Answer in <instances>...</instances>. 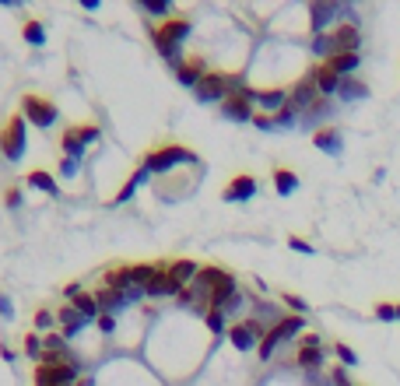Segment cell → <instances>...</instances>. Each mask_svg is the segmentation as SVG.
<instances>
[{
  "label": "cell",
  "mask_w": 400,
  "mask_h": 386,
  "mask_svg": "<svg viewBox=\"0 0 400 386\" xmlns=\"http://www.w3.org/2000/svg\"><path fill=\"white\" fill-rule=\"evenodd\" d=\"M190 35V21L187 18H169V21H162V25H155L151 28V42H155V49L172 64V67H180L183 60H180V42Z\"/></svg>",
  "instance_id": "cell-1"
},
{
  "label": "cell",
  "mask_w": 400,
  "mask_h": 386,
  "mask_svg": "<svg viewBox=\"0 0 400 386\" xmlns=\"http://www.w3.org/2000/svg\"><path fill=\"white\" fill-rule=\"evenodd\" d=\"M194 162H197V155H194V151H187L183 144H165V148L151 151L141 165H144L148 172H169L172 165H194Z\"/></svg>",
  "instance_id": "cell-2"
},
{
  "label": "cell",
  "mask_w": 400,
  "mask_h": 386,
  "mask_svg": "<svg viewBox=\"0 0 400 386\" xmlns=\"http://www.w3.org/2000/svg\"><path fill=\"white\" fill-rule=\"evenodd\" d=\"M299 330H302V316H285V320H278V323L264 334V341H260L257 355L267 362V358L278 351V344H281V341H288V337H292V334H299Z\"/></svg>",
  "instance_id": "cell-3"
},
{
  "label": "cell",
  "mask_w": 400,
  "mask_h": 386,
  "mask_svg": "<svg viewBox=\"0 0 400 386\" xmlns=\"http://www.w3.org/2000/svg\"><path fill=\"white\" fill-rule=\"evenodd\" d=\"M246 85H239V81H232V92L228 98L221 102V116L225 119H232V123H246V119H253V102L246 98Z\"/></svg>",
  "instance_id": "cell-4"
},
{
  "label": "cell",
  "mask_w": 400,
  "mask_h": 386,
  "mask_svg": "<svg viewBox=\"0 0 400 386\" xmlns=\"http://www.w3.org/2000/svg\"><path fill=\"white\" fill-rule=\"evenodd\" d=\"M0 151H4L7 162H21V155H25V116H14L0 130Z\"/></svg>",
  "instance_id": "cell-5"
},
{
  "label": "cell",
  "mask_w": 400,
  "mask_h": 386,
  "mask_svg": "<svg viewBox=\"0 0 400 386\" xmlns=\"http://www.w3.org/2000/svg\"><path fill=\"white\" fill-rule=\"evenodd\" d=\"M78 362H57V365H39L35 386H74L78 383Z\"/></svg>",
  "instance_id": "cell-6"
},
{
  "label": "cell",
  "mask_w": 400,
  "mask_h": 386,
  "mask_svg": "<svg viewBox=\"0 0 400 386\" xmlns=\"http://www.w3.org/2000/svg\"><path fill=\"white\" fill-rule=\"evenodd\" d=\"M21 116L32 119V127H53L57 123V105L49 98H39V95H25L21 98Z\"/></svg>",
  "instance_id": "cell-7"
},
{
  "label": "cell",
  "mask_w": 400,
  "mask_h": 386,
  "mask_svg": "<svg viewBox=\"0 0 400 386\" xmlns=\"http://www.w3.org/2000/svg\"><path fill=\"white\" fill-rule=\"evenodd\" d=\"M228 92H232V78H228V74H221V71H207V78H204L197 88H194L197 102H225Z\"/></svg>",
  "instance_id": "cell-8"
},
{
  "label": "cell",
  "mask_w": 400,
  "mask_h": 386,
  "mask_svg": "<svg viewBox=\"0 0 400 386\" xmlns=\"http://www.w3.org/2000/svg\"><path fill=\"white\" fill-rule=\"evenodd\" d=\"M92 141H99V127H71V130L64 134V141H60V144H64L67 158H74V162H78Z\"/></svg>",
  "instance_id": "cell-9"
},
{
  "label": "cell",
  "mask_w": 400,
  "mask_h": 386,
  "mask_svg": "<svg viewBox=\"0 0 400 386\" xmlns=\"http://www.w3.org/2000/svg\"><path fill=\"white\" fill-rule=\"evenodd\" d=\"M264 327L257 323V320H242V323H235V327H228V341L239 348V351H249V348H260L257 341H264Z\"/></svg>",
  "instance_id": "cell-10"
},
{
  "label": "cell",
  "mask_w": 400,
  "mask_h": 386,
  "mask_svg": "<svg viewBox=\"0 0 400 386\" xmlns=\"http://www.w3.org/2000/svg\"><path fill=\"white\" fill-rule=\"evenodd\" d=\"M316 102H319V92H316V81H312V74H309V78H302L299 85L288 92V105H292V109H299V112H302V109L309 112Z\"/></svg>",
  "instance_id": "cell-11"
},
{
  "label": "cell",
  "mask_w": 400,
  "mask_h": 386,
  "mask_svg": "<svg viewBox=\"0 0 400 386\" xmlns=\"http://www.w3.org/2000/svg\"><path fill=\"white\" fill-rule=\"evenodd\" d=\"M221 197L228 200V204H242V200H253L257 197V180L249 176V172H242V176H235L225 190H221Z\"/></svg>",
  "instance_id": "cell-12"
},
{
  "label": "cell",
  "mask_w": 400,
  "mask_h": 386,
  "mask_svg": "<svg viewBox=\"0 0 400 386\" xmlns=\"http://www.w3.org/2000/svg\"><path fill=\"white\" fill-rule=\"evenodd\" d=\"M330 42H334V53H358L362 35H358L355 25H337V28L330 32Z\"/></svg>",
  "instance_id": "cell-13"
},
{
  "label": "cell",
  "mask_w": 400,
  "mask_h": 386,
  "mask_svg": "<svg viewBox=\"0 0 400 386\" xmlns=\"http://www.w3.org/2000/svg\"><path fill=\"white\" fill-rule=\"evenodd\" d=\"M309 74H312V81H316V92H319V95H337V92H341V81H344V78H341V74H334L327 64L312 67Z\"/></svg>",
  "instance_id": "cell-14"
},
{
  "label": "cell",
  "mask_w": 400,
  "mask_h": 386,
  "mask_svg": "<svg viewBox=\"0 0 400 386\" xmlns=\"http://www.w3.org/2000/svg\"><path fill=\"white\" fill-rule=\"evenodd\" d=\"M176 78H180L187 88H197L200 81L207 78V67H204V60H200V57H190V60H183V64L176 67Z\"/></svg>",
  "instance_id": "cell-15"
},
{
  "label": "cell",
  "mask_w": 400,
  "mask_h": 386,
  "mask_svg": "<svg viewBox=\"0 0 400 386\" xmlns=\"http://www.w3.org/2000/svg\"><path fill=\"white\" fill-rule=\"evenodd\" d=\"M183 288L187 285H180L172 274H169V267H158V274H155V281L148 285V295H183Z\"/></svg>",
  "instance_id": "cell-16"
},
{
  "label": "cell",
  "mask_w": 400,
  "mask_h": 386,
  "mask_svg": "<svg viewBox=\"0 0 400 386\" xmlns=\"http://www.w3.org/2000/svg\"><path fill=\"white\" fill-rule=\"evenodd\" d=\"M105 288L112 291H134L137 285H134V267H112V271H105Z\"/></svg>",
  "instance_id": "cell-17"
},
{
  "label": "cell",
  "mask_w": 400,
  "mask_h": 386,
  "mask_svg": "<svg viewBox=\"0 0 400 386\" xmlns=\"http://www.w3.org/2000/svg\"><path fill=\"white\" fill-rule=\"evenodd\" d=\"M312 144L319 151H327V155H341V130L337 127H323V130L312 134Z\"/></svg>",
  "instance_id": "cell-18"
},
{
  "label": "cell",
  "mask_w": 400,
  "mask_h": 386,
  "mask_svg": "<svg viewBox=\"0 0 400 386\" xmlns=\"http://www.w3.org/2000/svg\"><path fill=\"white\" fill-rule=\"evenodd\" d=\"M246 98L249 102H257V105H264V109H281V105H288V95H285V88H271V92H246Z\"/></svg>",
  "instance_id": "cell-19"
},
{
  "label": "cell",
  "mask_w": 400,
  "mask_h": 386,
  "mask_svg": "<svg viewBox=\"0 0 400 386\" xmlns=\"http://www.w3.org/2000/svg\"><path fill=\"white\" fill-rule=\"evenodd\" d=\"M337 18V4H312L309 7V21H312V35H323L327 21Z\"/></svg>",
  "instance_id": "cell-20"
},
{
  "label": "cell",
  "mask_w": 400,
  "mask_h": 386,
  "mask_svg": "<svg viewBox=\"0 0 400 386\" xmlns=\"http://www.w3.org/2000/svg\"><path fill=\"white\" fill-rule=\"evenodd\" d=\"M327 67H330L334 74H341V78H344V74H351V71H358V67H362V57H358V53H334V57L327 60Z\"/></svg>",
  "instance_id": "cell-21"
},
{
  "label": "cell",
  "mask_w": 400,
  "mask_h": 386,
  "mask_svg": "<svg viewBox=\"0 0 400 386\" xmlns=\"http://www.w3.org/2000/svg\"><path fill=\"white\" fill-rule=\"evenodd\" d=\"M95 298H99V309H102V312H109V316H112V312H119V309L130 302L123 291H112V288H99V291H95Z\"/></svg>",
  "instance_id": "cell-22"
},
{
  "label": "cell",
  "mask_w": 400,
  "mask_h": 386,
  "mask_svg": "<svg viewBox=\"0 0 400 386\" xmlns=\"http://www.w3.org/2000/svg\"><path fill=\"white\" fill-rule=\"evenodd\" d=\"M235 288H239V285H235V278L228 274V278H225V281H221L218 288L211 291L207 305H211V309H225V302H232V298H235Z\"/></svg>",
  "instance_id": "cell-23"
},
{
  "label": "cell",
  "mask_w": 400,
  "mask_h": 386,
  "mask_svg": "<svg viewBox=\"0 0 400 386\" xmlns=\"http://www.w3.org/2000/svg\"><path fill=\"white\" fill-rule=\"evenodd\" d=\"M60 323H64V330H60V334H64V337H74V334H78L88 320H85L74 305H67V309H60Z\"/></svg>",
  "instance_id": "cell-24"
},
{
  "label": "cell",
  "mask_w": 400,
  "mask_h": 386,
  "mask_svg": "<svg viewBox=\"0 0 400 386\" xmlns=\"http://www.w3.org/2000/svg\"><path fill=\"white\" fill-rule=\"evenodd\" d=\"M169 274H172L180 285H194V281H197V274H200V267L194 264V260H176V264L169 267Z\"/></svg>",
  "instance_id": "cell-25"
},
{
  "label": "cell",
  "mask_w": 400,
  "mask_h": 386,
  "mask_svg": "<svg viewBox=\"0 0 400 386\" xmlns=\"http://www.w3.org/2000/svg\"><path fill=\"white\" fill-rule=\"evenodd\" d=\"M28 187H32V190L49 193V197H57V193H60V187H57V180H53L49 172H42V169H32V172H28Z\"/></svg>",
  "instance_id": "cell-26"
},
{
  "label": "cell",
  "mask_w": 400,
  "mask_h": 386,
  "mask_svg": "<svg viewBox=\"0 0 400 386\" xmlns=\"http://www.w3.org/2000/svg\"><path fill=\"white\" fill-rule=\"evenodd\" d=\"M299 369H305V373H319L323 369V351L319 348H309V344H302V351H299Z\"/></svg>",
  "instance_id": "cell-27"
},
{
  "label": "cell",
  "mask_w": 400,
  "mask_h": 386,
  "mask_svg": "<svg viewBox=\"0 0 400 386\" xmlns=\"http://www.w3.org/2000/svg\"><path fill=\"white\" fill-rule=\"evenodd\" d=\"M274 190L281 193V197L295 193L299 190V176H295L292 169H274Z\"/></svg>",
  "instance_id": "cell-28"
},
{
  "label": "cell",
  "mask_w": 400,
  "mask_h": 386,
  "mask_svg": "<svg viewBox=\"0 0 400 386\" xmlns=\"http://www.w3.org/2000/svg\"><path fill=\"white\" fill-rule=\"evenodd\" d=\"M71 305H74V309H78V312H81L85 320H95V316H102L99 298H95V295H88V291H81V295H78V298H74Z\"/></svg>",
  "instance_id": "cell-29"
},
{
  "label": "cell",
  "mask_w": 400,
  "mask_h": 386,
  "mask_svg": "<svg viewBox=\"0 0 400 386\" xmlns=\"http://www.w3.org/2000/svg\"><path fill=\"white\" fill-rule=\"evenodd\" d=\"M148 176H151V172H148V169H144V165H141V169H137V172H134V180H130V183H127V187H123V190L116 193V204H127V200H130V197H134V190H137V187H141V183H144V180H148Z\"/></svg>",
  "instance_id": "cell-30"
},
{
  "label": "cell",
  "mask_w": 400,
  "mask_h": 386,
  "mask_svg": "<svg viewBox=\"0 0 400 386\" xmlns=\"http://www.w3.org/2000/svg\"><path fill=\"white\" fill-rule=\"evenodd\" d=\"M141 7H144V14H155V18H172V4L169 0H141Z\"/></svg>",
  "instance_id": "cell-31"
},
{
  "label": "cell",
  "mask_w": 400,
  "mask_h": 386,
  "mask_svg": "<svg viewBox=\"0 0 400 386\" xmlns=\"http://www.w3.org/2000/svg\"><path fill=\"white\" fill-rule=\"evenodd\" d=\"M25 42H32V46H42L46 42V28H42V21H25Z\"/></svg>",
  "instance_id": "cell-32"
},
{
  "label": "cell",
  "mask_w": 400,
  "mask_h": 386,
  "mask_svg": "<svg viewBox=\"0 0 400 386\" xmlns=\"http://www.w3.org/2000/svg\"><path fill=\"white\" fill-rule=\"evenodd\" d=\"M337 95H341V98H365V95H369V88H365L362 81H348V78H344Z\"/></svg>",
  "instance_id": "cell-33"
},
{
  "label": "cell",
  "mask_w": 400,
  "mask_h": 386,
  "mask_svg": "<svg viewBox=\"0 0 400 386\" xmlns=\"http://www.w3.org/2000/svg\"><path fill=\"white\" fill-rule=\"evenodd\" d=\"M204 323H207L211 334H221L225 330V309H207L204 312Z\"/></svg>",
  "instance_id": "cell-34"
},
{
  "label": "cell",
  "mask_w": 400,
  "mask_h": 386,
  "mask_svg": "<svg viewBox=\"0 0 400 386\" xmlns=\"http://www.w3.org/2000/svg\"><path fill=\"white\" fill-rule=\"evenodd\" d=\"M25 355L42 362V355H46V344H42V337H39V334H28V337H25Z\"/></svg>",
  "instance_id": "cell-35"
},
{
  "label": "cell",
  "mask_w": 400,
  "mask_h": 386,
  "mask_svg": "<svg viewBox=\"0 0 400 386\" xmlns=\"http://www.w3.org/2000/svg\"><path fill=\"white\" fill-rule=\"evenodd\" d=\"M295 112H299V109H292V105H281V109L274 112V127H295V119H299Z\"/></svg>",
  "instance_id": "cell-36"
},
{
  "label": "cell",
  "mask_w": 400,
  "mask_h": 386,
  "mask_svg": "<svg viewBox=\"0 0 400 386\" xmlns=\"http://www.w3.org/2000/svg\"><path fill=\"white\" fill-rule=\"evenodd\" d=\"M42 344H46V351H53V355H57V351H64L67 337H64V334H46V337H42Z\"/></svg>",
  "instance_id": "cell-37"
},
{
  "label": "cell",
  "mask_w": 400,
  "mask_h": 386,
  "mask_svg": "<svg viewBox=\"0 0 400 386\" xmlns=\"http://www.w3.org/2000/svg\"><path fill=\"white\" fill-rule=\"evenodd\" d=\"M376 316H380V320H387V323H394V320H397V305L380 302V305H376Z\"/></svg>",
  "instance_id": "cell-38"
},
{
  "label": "cell",
  "mask_w": 400,
  "mask_h": 386,
  "mask_svg": "<svg viewBox=\"0 0 400 386\" xmlns=\"http://www.w3.org/2000/svg\"><path fill=\"white\" fill-rule=\"evenodd\" d=\"M337 358H341L344 365H358V355H355L348 344H337Z\"/></svg>",
  "instance_id": "cell-39"
},
{
  "label": "cell",
  "mask_w": 400,
  "mask_h": 386,
  "mask_svg": "<svg viewBox=\"0 0 400 386\" xmlns=\"http://www.w3.org/2000/svg\"><path fill=\"white\" fill-rule=\"evenodd\" d=\"M288 246H292L295 253H305V257H312V253H316V250H312L305 239H299V235H292V239H288Z\"/></svg>",
  "instance_id": "cell-40"
},
{
  "label": "cell",
  "mask_w": 400,
  "mask_h": 386,
  "mask_svg": "<svg viewBox=\"0 0 400 386\" xmlns=\"http://www.w3.org/2000/svg\"><path fill=\"white\" fill-rule=\"evenodd\" d=\"M35 327H39V330H49V327H53V312H49V309H39V312H35Z\"/></svg>",
  "instance_id": "cell-41"
},
{
  "label": "cell",
  "mask_w": 400,
  "mask_h": 386,
  "mask_svg": "<svg viewBox=\"0 0 400 386\" xmlns=\"http://www.w3.org/2000/svg\"><path fill=\"white\" fill-rule=\"evenodd\" d=\"M99 330H102V334H112V330H116V316L102 312V316H99Z\"/></svg>",
  "instance_id": "cell-42"
},
{
  "label": "cell",
  "mask_w": 400,
  "mask_h": 386,
  "mask_svg": "<svg viewBox=\"0 0 400 386\" xmlns=\"http://www.w3.org/2000/svg\"><path fill=\"white\" fill-rule=\"evenodd\" d=\"M285 305H292V309H295V316H299V312H305V302H302L299 295H285Z\"/></svg>",
  "instance_id": "cell-43"
},
{
  "label": "cell",
  "mask_w": 400,
  "mask_h": 386,
  "mask_svg": "<svg viewBox=\"0 0 400 386\" xmlns=\"http://www.w3.org/2000/svg\"><path fill=\"white\" fill-rule=\"evenodd\" d=\"M4 200H7V207H18V204H21V190H14V187H11Z\"/></svg>",
  "instance_id": "cell-44"
},
{
  "label": "cell",
  "mask_w": 400,
  "mask_h": 386,
  "mask_svg": "<svg viewBox=\"0 0 400 386\" xmlns=\"http://www.w3.org/2000/svg\"><path fill=\"white\" fill-rule=\"evenodd\" d=\"M253 123L264 127V130H274V119H267V116H253Z\"/></svg>",
  "instance_id": "cell-45"
},
{
  "label": "cell",
  "mask_w": 400,
  "mask_h": 386,
  "mask_svg": "<svg viewBox=\"0 0 400 386\" xmlns=\"http://www.w3.org/2000/svg\"><path fill=\"white\" fill-rule=\"evenodd\" d=\"M330 380H334V386H351V383H348V376H344V369H337Z\"/></svg>",
  "instance_id": "cell-46"
},
{
  "label": "cell",
  "mask_w": 400,
  "mask_h": 386,
  "mask_svg": "<svg viewBox=\"0 0 400 386\" xmlns=\"http://www.w3.org/2000/svg\"><path fill=\"white\" fill-rule=\"evenodd\" d=\"M0 316H14L11 312V298H4V295H0Z\"/></svg>",
  "instance_id": "cell-47"
},
{
  "label": "cell",
  "mask_w": 400,
  "mask_h": 386,
  "mask_svg": "<svg viewBox=\"0 0 400 386\" xmlns=\"http://www.w3.org/2000/svg\"><path fill=\"white\" fill-rule=\"evenodd\" d=\"M74 169H78V162H74V158H67V162H64V172H67V176H74Z\"/></svg>",
  "instance_id": "cell-48"
},
{
  "label": "cell",
  "mask_w": 400,
  "mask_h": 386,
  "mask_svg": "<svg viewBox=\"0 0 400 386\" xmlns=\"http://www.w3.org/2000/svg\"><path fill=\"white\" fill-rule=\"evenodd\" d=\"M302 344H309V348H319V337H316V334H305V341H302Z\"/></svg>",
  "instance_id": "cell-49"
},
{
  "label": "cell",
  "mask_w": 400,
  "mask_h": 386,
  "mask_svg": "<svg viewBox=\"0 0 400 386\" xmlns=\"http://www.w3.org/2000/svg\"><path fill=\"white\" fill-rule=\"evenodd\" d=\"M397 320H400V305H397Z\"/></svg>",
  "instance_id": "cell-50"
}]
</instances>
